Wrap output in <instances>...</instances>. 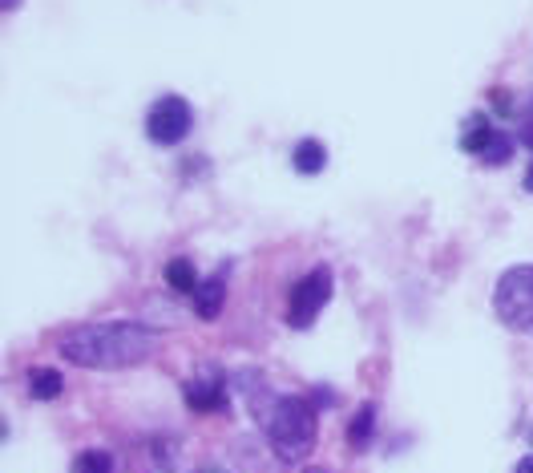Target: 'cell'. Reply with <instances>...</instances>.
I'll use <instances>...</instances> for the list:
<instances>
[{"label":"cell","mask_w":533,"mask_h":473,"mask_svg":"<svg viewBox=\"0 0 533 473\" xmlns=\"http://www.w3.org/2000/svg\"><path fill=\"white\" fill-rule=\"evenodd\" d=\"M372 421H376V417H372V405H364V409L356 413V421L348 425V441H352L356 449H364V445L372 441Z\"/></svg>","instance_id":"13"},{"label":"cell","mask_w":533,"mask_h":473,"mask_svg":"<svg viewBox=\"0 0 533 473\" xmlns=\"http://www.w3.org/2000/svg\"><path fill=\"white\" fill-rule=\"evenodd\" d=\"M509 154H513V146H509V138H501V134H493V142L485 146V154H481V158H485L489 166H501V162H509Z\"/></svg>","instance_id":"14"},{"label":"cell","mask_w":533,"mask_h":473,"mask_svg":"<svg viewBox=\"0 0 533 473\" xmlns=\"http://www.w3.org/2000/svg\"><path fill=\"white\" fill-rule=\"evenodd\" d=\"M324 166H328V150H324V142L303 138V142L295 146V170H299V174H319Z\"/></svg>","instance_id":"8"},{"label":"cell","mask_w":533,"mask_h":473,"mask_svg":"<svg viewBox=\"0 0 533 473\" xmlns=\"http://www.w3.org/2000/svg\"><path fill=\"white\" fill-rule=\"evenodd\" d=\"M517 473H533V457H525V461L517 465Z\"/></svg>","instance_id":"15"},{"label":"cell","mask_w":533,"mask_h":473,"mask_svg":"<svg viewBox=\"0 0 533 473\" xmlns=\"http://www.w3.org/2000/svg\"><path fill=\"white\" fill-rule=\"evenodd\" d=\"M29 393H33V401H53V397L61 393V376H57L53 368H33Z\"/></svg>","instance_id":"10"},{"label":"cell","mask_w":533,"mask_h":473,"mask_svg":"<svg viewBox=\"0 0 533 473\" xmlns=\"http://www.w3.org/2000/svg\"><path fill=\"white\" fill-rule=\"evenodd\" d=\"M186 130H190V106H186V98H162V102L146 114V134H150V142H158V146L182 142Z\"/></svg>","instance_id":"5"},{"label":"cell","mask_w":533,"mask_h":473,"mask_svg":"<svg viewBox=\"0 0 533 473\" xmlns=\"http://www.w3.org/2000/svg\"><path fill=\"white\" fill-rule=\"evenodd\" d=\"M493 312L517 332H533V267H509L497 279Z\"/></svg>","instance_id":"3"},{"label":"cell","mask_w":533,"mask_h":473,"mask_svg":"<svg viewBox=\"0 0 533 473\" xmlns=\"http://www.w3.org/2000/svg\"><path fill=\"white\" fill-rule=\"evenodd\" d=\"M194 312H198L202 320H215V316L223 312V275H219V279H206L202 288L194 292Z\"/></svg>","instance_id":"7"},{"label":"cell","mask_w":533,"mask_h":473,"mask_svg":"<svg viewBox=\"0 0 533 473\" xmlns=\"http://www.w3.org/2000/svg\"><path fill=\"white\" fill-rule=\"evenodd\" d=\"M154 332L130 320L114 324H85L61 340V356L81 368H130L154 356Z\"/></svg>","instance_id":"1"},{"label":"cell","mask_w":533,"mask_h":473,"mask_svg":"<svg viewBox=\"0 0 533 473\" xmlns=\"http://www.w3.org/2000/svg\"><path fill=\"white\" fill-rule=\"evenodd\" d=\"M186 401H190V409H198V413H206V409H219L223 405V389H219V381L215 376H202V381H190L186 385Z\"/></svg>","instance_id":"6"},{"label":"cell","mask_w":533,"mask_h":473,"mask_svg":"<svg viewBox=\"0 0 533 473\" xmlns=\"http://www.w3.org/2000/svg\"><path fill=\"white\" fill-rule=\"evenodd\" d=\"M73 473H114V457L101 453V449H85V453L73 461Z\"/></svg>","instance_id":"12"},{"label":"cell","mask_w":533,"mask_h":473,"mask_svg":"<svg viewBox=\"0 0 533 473\" xmlns=\"http://www.w3.org/2000/svg\"><path fill=\"white\" fill-rule=\"evenodd\" d=\"M263 425H267V437L283 461H303L315 445V413L299 397L275 401L271 413H263Z\"/></svg>","instance_id":"2"},{"label":"cell","mask_w":533,"mask_h":473,"mask_svg":"<svg viewBox=\"0 0 533 473\" xmlns=\"http://www.w3.org/2000/svg\"><path fill=\"white\" fill-rule=\"evenodd\" d=\"M328 300H332V271L328 267H315L311 275H303V283H295L291 308H287V324L291 328H307Z\"/></svg>","instance_id":"4"},{"label":"cell","mask_w":533,"mask_h":473,"mask_svg":"<svg viewBox=\"0 0 533 473\" xmlns=\"http://www.w3.org/2000/svg\"><path fill=\"white\" fill-rule=\"evenodd\" d=\"M0 5H5V9H9V13H13V5H17V0H0Z\"/></svg>","instance_id":"17"},{"label":"cell","mask_w":533,"mask_h":473,"mask_svg":"<svg viewBox=\"0 0 533 473\" xmlns=\"http://www.w3.org/2000/svg\"><path fill=\"white\" fill-rule=\"evenodd\" d=\"M166 283L174 292H198V283H194V267L186 259H170L166 263Z\"/></svg>","instance_id":"11"},{"label":"cell","mask_w":533,"mask_h":473,"mask_svg":"<svg viewBox=\"0 0 533 473\" xmlns=\"http://www.w3.org/2000/svg\"><path fill=\"white\" fill-rule=\"evenodd\" d=\"M489 142H493L489 118L473 114V118L465 122V130H461V150H465V154H485V146H489Z\"/></svg>","instance_id":"9"},{"label":"cell","mask_w":533,"mask_h":473,"mask_svg":"<svg viewBox=\"0 0 533 473\" xmlns=\"http://www.w3.org/2000/svg\"><path fill=\"white\" fill-rule=\"evenodd\" d=\"M307 473H319V469H307Z\"/></svg>","instance_id":"18"},{"label":"cell","mask_w":533,"mask_h":473,"mask_svg":"<svg viewBox=\"0 0 533 473\" xmlns=\"http://www.w3.org/2000/svg\"><path fill=\"white\" fill-rule=\"evenodd\" d=\"M525 191H533V170H529V174H525Z\"/></svg>","instance_id":"16"}]
</instances>
